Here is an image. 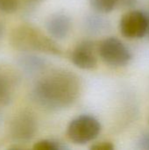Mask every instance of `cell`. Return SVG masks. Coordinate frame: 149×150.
Segmentation results:
<instances>
[{"instance_id": "1", "label": "cell", "mask_w": 149, "mask_h": 150, "mask_svg": "<svg viewBox=\"0 0 149 150\" xmlns=\"http://www.w3.org/2000/svg\"><path fill=\"white\" fill-rule=\"evenodd\" d=\"M81 87V81L73 72L54 70L35 83L31 96L39 106L49 111H60L77 100Z\"/></svg>"}, {"instance_id": "2", "label": "cell", "mask_w": 149, "mask_h": 150, "mask_svg": "<svg viewBox=\"0 0 149 150\" xmlns=\"http://www.w3.org/2000/svg\"><path fill=\"white\" fill-rule=\"evenodd\" d=\"M11 44L22 52H40L54 55L61 54V47L53 39L30 25L15 27L11 33Z\"/></svg>"}, {"instance_id": "3", "label": "cell", "mask_w": 149, "mask_h": 150, "mask_svg": "<svg viewBox=\"0 0 149 150\" xmlns=\"http://www.w3.org/2000/svg\"><path fill=\"white\" fill-rule=\"evenodd\" d=\"M101 130V124L97 118L89 114H83L69 122L67 127V135L72 142L83 145L94 141Z\"/></svg>"}, {"instance_id": "4", "label": "cell", "mask_w": 149, "mask_h": 150, "mask_svg": "<svg viewBox=\"0 0 149 150\" xmlns=\"http://www.w3.org/2000/svg\"><path fill=\"white\" fill-rule=\"evenodd\" d=\"M98 55L108 65L119 68L125 67L132 60V53L120 40L109 37L98 43Z\"/></svg>"}, {"instance_id": "5", "label": "cell", "mask_w": 149, "mask_h": 150, "mask_svg": "<svg viewBox=\"0 0 149 150\" xmlns=\"http://www.w3.org/2000/svg\"><path fill=\"white\" fill-rule=\"evenodd\" d=\"M37 128L38 124L34 114L29 111H22L11 120L9 135L16 144H23L33 139Z\"/></svg>"}, {"instance_id": "6", "label": "cell", "mask_w": 149, "mask_h": 150, "mask_svg": "<svg viewBox=\"0 0 149 150\" xmlns=\"http://www.w3.org/2000/svg\"><path fill=\"white\" fill-rule=\"evenodd\" d=\"M149 30V18L143 11H129L125 13L119 21L121 34L129 40L143 38Z\"/></svg>"}, {"instance_id": "7", "label": "cell", "mask_w": 149, "mask_h": 150, "mask_svg": "<svg viewBox=\"0 0 149 150\" xmlns=\"http://www.w3.org/2000/svg\"><path fill=\"white\" fill-rule=\"evenodd\" d=\"M98 43L90 40L81 41L71 54L73 64L81 69H92L97 64Z\"/></svg>"}, {"instance_id": "8", "label": "cell", "mask_w": 149, "mask_h": 150, "mask_svg": "<svg viewBox=\"0 0 149 150\" xmlns=\"http://www.w3.org/2000/svg\"><path fill=\"white\" fill-rule=\"evenodd\" d=\"M71 26V19L63 13H56L51 16L46 23V28L48 33L57 40L65 39L68 35Z\"/></svg>"}, {"instance_id": "9", "label": "cell", "mask_w": 149, "mask_h": 150, "mask_svg": "<svg viewBox=\"0 0 149 150\" xmlns=\"http://www.w3.org/2000/svg\"><path fill=\"white\" fill-rule=\"evenodd\" d=\"M14 90L13 77L8 72L0 69V105L6 106L12 102Z\"/></svg>"}, {"instance_id": "10", "label": "cell", "mask_w": 149, "mask_h": 150, "mask_svg": "<svg viewBox=\"0 0 149 150\" xmlns=\"http://www.w3.org/2000/svg\"><path fill=\"white\" fill-rule=\"evenodd\" d=\"M22 66L28 72H38L44 69L46 62L35 55H26L22 59Z\"/></svg>"}, {"instance_id": "11", "label": "cell", "mask_w": 149, "mask_h": 150, "mask_svg": "<svg viewBox=\"0 0 149 150\" xmlns=\"http://www.w3.org/2000/svg\"><path fill=\"white\" fill-rule=\"evenodd\" d=\"M91 7L97 12L106 14L112 12L119 4V0H90Z\"/></svg>"}, {"instance_id": "12", "label": "cell", "mask_w": 149, "mask_h": 150, "mask_svg": "<svg viewBox=\"0 0 149 150\" xmlns=\"http://www.w3.org/2000/svg\"><path fill=\"white\" fill-rule=\"evenodd\" d=\"M33 149L35 150H65L68 149V147H66L61 142L53 140V139H44L41 141L37 142L33 145Z\"/></svg>"}, {"instance_id": "13", "label": "cell", "mask_w": 149, "mask_h": 150, "mask_svg": "<svg viewBox=\"0 0 149 150\" xmlns=\"http://www.w3.org/2000/svg\"><path fill=\"white\" fill-rule=\"evenodd\" d=\"M86 26H87L88 30L90 31L91 33H98L106 28L107 23L101 17L90 16L86 21Z\"/></svg>"}, {"instance_id": "14", "label": "cell", "mask_w": 149, "mask_h": 150, "mask_svg": "<svg viewBox=\"0 0 149 150\" xmlns=\"http://www.w3.org/2000/svg\"><path fill=\"white\" fill-rule=\"evenodd\" d=\"M19 0H0V11L7 14L15 12L18 8Z\"/></svg>"}, {"instance_id": "15", "label": "cell", "mask_w": 149, "mask_h": 150, "mask_svg": "<svg viewBox=\"0 0 149 150\" xmlns=\"http://www.w3.org/2000/svg\"><path fill=\"white\" fill-rule=\"evenodd\" d=\"M90 149L93 150H113L114 145L109 142H101L91 145Z\"/></svg>"}, {"instance_id": "16", "label": "cell", "mask_w": 149, "mask_h": 150, "mask_svg": "<svg viewBox=\"0 0 149 150\" xmlns=\"http://www.w3.org/2000/svg\"><path fill=\"white\" fill-rule=\"evenodd\" d=\"M139 146L142 149H149V134H145L141 136L139 142Z\"/></svg>"}, {"instance_id": "17", "label": "cell", "mask_w": 149, "mask_h": 150, "mask_svg": "<svg viewBox=\"0 0 149 150\" xmlns=\"http://www.w3.org/2000/svg\"><path fill=\"white\" fill-rule=\"evenodd\" d=\"M136 3H137V0H119V4L126 8H131L134 6Z\"/></svg>"}, {"instance_id": "18", "label": "cell", "mask_w": 149, "mask_h": 150, "mask_svg": "<svg viewBox=\"0 0 149 150\" xmlns=\"http://www.w3.org/2000/svg\"><path fill=\"white\" fill-rule=\"evenodd\" d=\"M4 35V23L0 20V43L3 40Z\"/></svg>"}]
</instances>
